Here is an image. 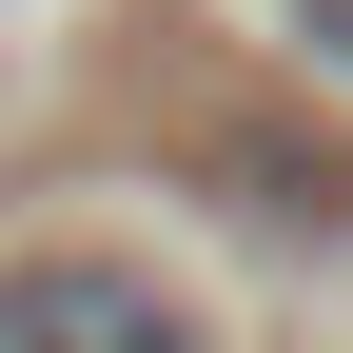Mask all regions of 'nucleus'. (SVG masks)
<instances>
[{"mask_svg":"<svg viewBox=\"0 0 353 353\" xmlns=\"http://www.w3.org/2000/svg\"><path fill=\"white\" fill-rule=\"evenodd\" d=\"M0 353H196V314L138 255H20L0 275Z\"/></svg>","mask_w":353,"mask_h":353,"instance_id":"f257e3e1","label":"nucleus"}]
</instances>
